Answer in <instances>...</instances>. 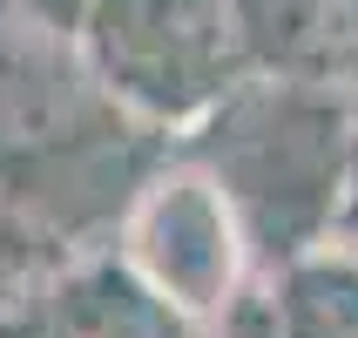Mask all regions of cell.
Instances as JSON below:
<instances>
[{
  "instance_id": "cell-1",
  "label": "cell",
  "mask_w": 358,
  "mask_h": 338,
  "mask_svg": "<svg viewBox=\"0 0 358 338\" xmlns=\"http://www.w3.org/2000/svg\"><path fill=\"white\" fill-rule=\"evenodd\" d=\"M20 338H176V318L162 291H142L115 264H95L48 284L20 318Z\"/></svg>"
},
{
  "instance_id": "cell-2",
  "label": "cell",
  "mask_w": 358,
  "mask_h": 338,
  "mask_svg": "<svg viewBox=\"0 0 358 338\" xmlns=\"http://www.w3.org/2000/svg\"><path fill=\"white\" fill-rule=\"evenodd\" d=\"M61 278V237H48L7 190H0V311L34 304Z\"/></svg>"
}]
</instances>
